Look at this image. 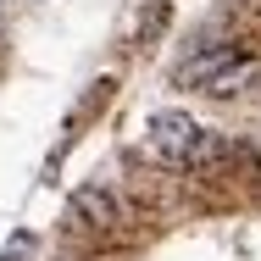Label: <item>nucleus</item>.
<instances>
[{"label": "nucleus", "mask_w": 261, "mask_h": 261, "mask_svg": "<svg viewBox=\"0 0 261 261\" xmlns=\"http://www.w3.org/2000/svg\"><path fill=\"white\" fill-rule=\"evenodd\" d=\"M250 72H256V61L239 45H217V50H200L189 61H178L172 67V84L178 89H200V95H233Z\"/></svg>", "instance_id": "f257e3e1"}, {"label": "nucleus", "mask_w": 261, "mask_h": 261, "mask_svg": "<svg viewBox=\"0 0 261 261\" xmlns=\"http://www.w3.org/2000/svg\"><path fill=\"white\" fill-rule=\"evenodd\" d=\"M195 139H200V128H195L189 111H156L150 117V145H156L161 156H189Z\"/></svg>", "instance_id": "f03ea898"}, {"label": "nucleus", "mask_w": 261, "mask_h": 261, "mask_svg": "<svg viewBox=\"0 0 261 261\" xmlns=\"http://www.w3.org/2000/svg\"><path fill=\"white\" fill-rule=\"evenodd\" d=\"M72 217L89 222V228H117V200L106 189H78L72 195Z\"/></svg>", "instance_id": "7ed1b4c3"}, {"label": "nucleus", "mask_w": 261, "mask_h": 261, "mask_svg": "<svg viewBox=\"0 0 261 261\" xmlns=\"http://www.w3.org/2000/svg\"><path fill=\"white\" fill-rule=\"evenodd\" d=\"M28 250H34V233H17V239L6 245V256H0V261H22Z\"/></svg>", "instance_id": "20e7f679"}]
</instances>
